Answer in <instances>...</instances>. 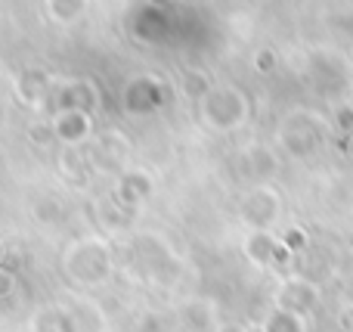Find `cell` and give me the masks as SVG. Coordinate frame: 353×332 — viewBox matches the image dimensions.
<instances>
[{"instance_id":"cell-5","label":"cell","mask_w":353,"mask_h":332,"mask_svg":"<svg viewBox=\"0 0 353 332\" xmlns=\"http://www.w3.org/2000/svg\"><path fill=\"white\" fill-rule=\"evenodd\" d=\"M242 162H245V174H248L251 180H257V184L270 180L276 174V168H279V159H276L273 149H267V146H248Z\"/></svg>"},{"instance_id":"cell-7","label":"cell","mask_w":353,"mask_h":332,"mask_svg":"<svg viewBox=\"0 0 353 332\" xmlns=\"http://www.w3.org/2000/svg\"><path fill=\"white\" fill-rule=\"evenodd\" d=\"M263 332H307V323H304V317L273 308L267 323H263Z\"/></svg>"},{"instance_id":"cell-10","label":"cell","mask_w":353,"mask_h":332,"mask_svg":"<svg viewBox=\"0 0 353 332\" xmlns=\"http://www.w3.org/2000/svg\"><path fill=\"white\" fill-rule=\"evenodd\" d=\"M347 155L353 159V134H347Z\"/></svg>"},{"instance_id":"cell-4","label":"cell","mask_w":353,"mask_h":332,"mask_svg":"<svg viewBox=\"0 0 353 332\" xmlns=\"http://www.w3.org/2000/svg\"><path fill=\"white\" fill-rule=\"evenodd\" d=\"M245 255H248L251 264L257 267H270L276 264L279 258H285V248H282V242L276 240L270 230H257V233H251L248 240H245Z\"/></svg>"},{"instance_id":"cell-9","label":"cell","mask_w":353,"mask_h":332,"mask_svg":"<svg viewBox=\"0 0 353 332\" xmlns=\"http://www.w3.org/2000/svg\"><path fill=\"white\" fill-rule=\"evenodd\" d=\"M217 332H251V329H245V326H239V323H226V326H220Z\"/></svg>"},{"instance_id":"cell-6","label":"cell","mask_w":353,"mask_h":332,"mask_svg":"<svg viewBox=\"0 0 353 332\" xmlns=\"http://www.w3.org/2000/svg\"><path fill=\"white\" fill-rule=\"evenodd\" d=\"M282 143H285V149L292 155H298V159H304V155H313V149H316V137H313L310 128H285V134H282Z\"/></svg>"},{"instance_id":"cell-3","label":"cell","mask_w":353,"mask_h":332,"mask_svg":"<svg viewBox=\"0 0 353 332\" xmlns=\"http://www.w3.org/2000/svg\"><path fill=\"white\" fill-rule=\"evenodd\" d=\"M276 308L279 311H288V314H298V317H307L319 308L323 302V292L313 280H304V277H288L276 286Z\"/></svg>"},{"instance_id":"cell-1","label":"cell","mask_w":353,"mask_h":332,"mask_svg":"<svg viewBox=\"0 0 353 332\" xmlns=\"http://www.w3.org/2000/svg\"><path fill=\"white\" fill-rule=\"evenodd\" d=\"M201 115L211 128L217 130H232L245 121L248 115V99L239 87H217V90L205 93L201 99Z\"/></svg>"},{"instance_id":"cell-8","label":"cell","mask_w":353,"mask_h":332,"mask_svg":"<svg viewBox=\"0 0 353 332\" xmlns=\"http://www.w3.org/2000/svg\"><path fill=\"white\" fill-rule=\"evenodd\" d=\"M338 326L344 332H353V304H344V308L338 311Z\"/></svg>"},{"instance_id":"cell-2","label":"cell","mask_w":353,"mask_h":332,"mask_svg":"<svg viewBox=\"0 0 353 332\" xmlns=\"http://www.w3.org/2000/svg\"><path fill=\"white\" fill-rule=\"evenodd\" d=\"M239 215H242V221L251 227V233H257V230H270L282 215L279 193L267 184H257L254 190L242 196V202H239Z\"/></svg>"}]
</instances>
